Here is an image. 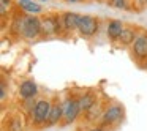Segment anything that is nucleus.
<instances>
[{
    "instance_id": "f257e3e1",
    "label": "nucleus",
    "mask_w": 147,
    "mask_h": 131,
    "mask_svg": "<svg viewBox=\"0 0 147 131\" xmlns=\"http://www.w3.org/2000/svg\"><path fill=\"white\" fill-rule=\"evenodd\" d=\"M21 35L26 40H35L40 35H43L41 29V17L35 16V14H27L22 16V22H21Z\"/></svg>"
},
{
    "instance_id": "f03ea898",
    "label": "nucleus",
    "mask_w": 147,
    "mask_h": 131,
    "mask_svg": "<svg viewBox=\"0 0 147 131\" xmlns=\"http://www.w3.org/2000/svg\"><path fill=\"white\" fill-rule=\"evenodd\" d=\"M41 29H43V35L45 36H54V35L62 33V30H65L62 14L52 13V14L43 16L41 17Z\"/></svg>"
},
{
    "instance_id": "7ed1b4c3",
    "label": "nucleus",
    "mask_w": 147,
    "mask_h": 131,
    "mask_svg": "<svg viewBox=\"0 0 147 131\" xmlns=\"http://www.w3.org/2000/svg\"><path fill=\"white\" fill-rule=\"evenodd\" d=\"M78 32L84 38H92V36H95L100 32V19L95 16H89V14H81Z\"/></svg>"
},
{
    "instance_id": "20e7f679",
    "label": "nucleus",
    "mask_w": 147,
    "mask_h": 131,
    "mask_svg": "<svg viewBox=\"0 0 147 131\" xmlns=\"http://www.w3.org/2000/svg\"><path fill=\"white\" fill-rule=\"evenodd\" d=\"M52 104L48 99H38L32 109V122L33 125H43L48 122L49 112H51Z\"/></svg>"
},
{
    "instance_id": "39448f33",
    "label": "nucleus",
    "mask_w": 147,
    "mask_h": 131,
    "mask_svg": "<svg viewBox=\"0 0 147 131\" xmlns=\"http://www.w3.org/2000/svg\"><path fill=\"white\" fill-rule=\"evenodd\" d=\"M62 107H63V118H65V123H71L78 118L81 111V106H79V99H74V98H68L62 103Z\"/></svg>"
},
{
    "instance_id": "423d86ee",
    "label": "nucleus",
    "mask_w": 147,
    "mask_h": 131,
    "mask_svg": "<svg viewBox=\"0 0 147 131\" xmlns=\"http://www.w3.org/2000/svg\"><path fill=\"white\" fill-rule=\"evenodd\" d=\"M131 52L138 60L147 58V32H142L136 36L134 43L131 44Z\"/></svg>"
},
{
    "instance_id": "0eeeda50",
    "label": "nucleus",
    "mask_w": 147,
    "mask_h": 131,
    "mask_svg": "<svg viewBox=\"0 0 147 131\" xmlns=\"http://www.w3.org/2000/svg\"><path fill=\"white\" fill-rule=\"evenodd\" d=\"M123 117V107L119 104H112L103 112V123L105 125H114Z\"/></svg>"
},
{
    "instance_id": "6e6552de",
    "label": "nucleus",
    "mask_w": 147,
    "mask_h": 131,
    "mask_svg": "<svg viewBox=\"0 0 147 131\" xmlns=\"http://www.w3.org/2000/svg\"><path fill=\"white\" fill-rule=\"evenodd\" d=\"M123 29H125V26H123L122 21L111 19L108 22V26H106V35H108V38L111 40V41H117L120 33L123 32Z\"/></svg>"
},
{
    "instance_id": "1a4fd4ad",
    "label": "nucleus",
    "mask_w": 147,
    "mask_h": 131,
    "mask_svg": "<svg viewBox=\"0 0 147 131\" xmlns=\"http://www.w3.org/2000/svg\"><path fill=\"white\" fill-rule=\"evenodd\" d=\"M79 19H81V14L74 13V11H67V13H63L62 14L63 29L67 30V32H74V30H78Z\"/></svg>"
},
{
    "instance_id": "9d476101",
    "label": "nucleus",
    "mask_w": 147,
    "mask_h": 131,
    "mask_svg": "<svg viewBox=\"0 0 147 131\" xmlns=\"http://www.w3.org/2000/svg\"><path fill=\"white\" fill-rule=\"evenodd\" d=\"M16 7L26 14H40L43 11V7L33 0H18Z\"/></svg>"
},
{
    "instance_id": "9b49d317",
    "label": "nucleus",
    "mask_w": 147,
    "mask_h": 131,
    "mask_svg": "<svg viewBox=\"0 0 147 131\" xmlns=\"http://www.w3.org/2000/svg\"><path fill=\"white\" fill-rule=\"evenodd\" d=\"M38 93V87H36V84L33 82V81H24V82H21L19 85V96L24 99H30L33 98V96Z\"/></svg>"
},
{
    "instance_id": "f8f14e48",
    "label": "nucleus",
    "mask_w": 147,
    "mask_h": 131,
    "mask_svg": "<svg viewBox=\"0 0 147 131\" xmlns=\"http://www.w3.org/2000/svg\"><path fill=\"white\" fill-rule=\"evenodd\" d=\"M136 36H138V33L133 27H125L117 41L120 43L122 46H131L134 43V40H136Z\"/></svg>"
},
{
    "instance_id": "ddd939ff",
    "label": "nucleus",
    "mask_w": 147,
    "mask_h": 131,
    "mask_svg": "<svg viewBox=\"0 0 147 131\" xmlns=\"http://www.w3.org/2000/svg\"><path fill=\"white\" fill-rule=\"evenodd\" d=\"M62 117H63V107H62V104L55 103V104H52L51 112H49V117H48V122H46V123H48V125H55Z\"/></svg>"
},
{
    "instance_id": "4468645a",
    "label": "nucleus",
    "mask_w": 147,
    "mask_h": 131,
    "mask_svg": "<svg viewBox=\"0 0 147 131\" xmlns=\"http://www.w3.org/2000/svg\"><path fill=\"white\" fill-rule=\"evenodd\" d=\"M96 103V99H95V95L93 93H90V92H87V93H84L82 96L79 98V106H81V111L82 112H87L90 107H92L93 104Z\"/></svg>"
},
{
    "instance_id": "2eb2a0df",
    "label": "nucleus",
    "mask_w": 147,
    "mask_h": 131,
    "mask_svg": "<svg viewBox=\"0 0 147 131\" xmlns=\"http://www.w3.org/2000/svg\"><path fill=\"white\" fill-rule=\"evenodd\" d=\"M11 7H13V2L11 0H0V14H2V17H5L10 13Z\"/></svg>"
},
{
    "instance_id": "dca6fc26",
    "label": "nucleus",
    "mask_w": 147,
    "mask_h": 131,
    "mask_svg": "<svg viewBox=\"0 0 147 131\" xmlns=\"http://www.w3.org/2000/svg\"><path fill=\"white\" fill-rule=\"evenodd\" d=\"M112 8H117V10H125L128 7V2L127 0H109L108 2Z\"/></svg>"
},
{
    "instance_id": "f3484780",
    "label": "nucleus",
    "mask_w": 147,
    "mask_h": 131,
    "mask_svg": "<svg viewBox=\"0 0 147 131\" xmlns=\"http://www.w3.org/2000/svg\"><path fill=\"white\" fill-rule=\"evenodd\" d=\"M65 3H81V2H84V0H63Z\"/></svg>"
},
{
    "instance_id": "a211bd4d",
    "label": "nucleus",
    "mask_w": 147,
    "mask_h": 131,
    "mask_svg": "<svg viewBox=\"0 0 147 131\" xmlns=\"http://www.w3.org/2000/svg\"><path fill=\"white\" fill-rule=\"evenodd\" d=\"M5 90H7V87H5V84L2 82V99H5Z\"/></svg>"
},
{
    "instance_id": "6ab92c4d",
    "label": "nucleus",
    "mask_w": 147,
    "mask_h": 131,
    "mask_svg": "<svg viewBox=\"0 0 147 131\" xmlns=\"http://www.w3.org/2000/svg\"><path fill=\"white\" fill-rule=\"evenodd\" d=\"M90 131H105V130H103V126H95V128H92Z\"/></svg>"
},
{
    "instance_id": "aec40b11",
    "label": "nucleus",
    "mask_w": 147,
    "mask_h": 131,
    "mask_svg": "<svg viewBox=\"0 0 147 131\" xmlns=\"http://www.w3.org/2000/svg\"><path fill=\"white\" fill-rule=\"evenodd\" d=\"M144 3H146V5H147V0H144Z\"/></svg>"
}]
</instances>
